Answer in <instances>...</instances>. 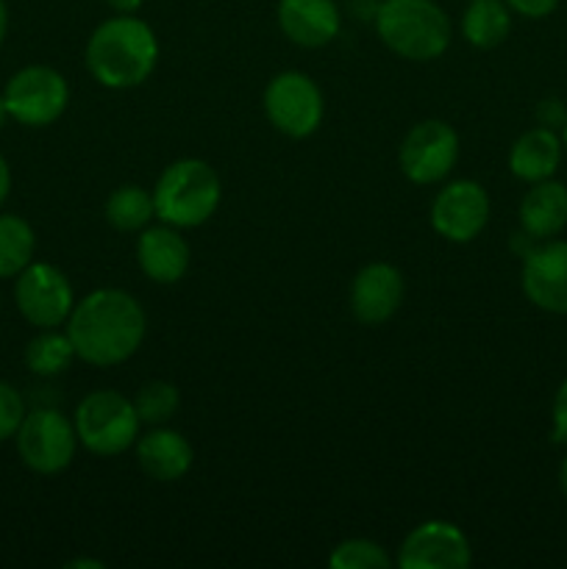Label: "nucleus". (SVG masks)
I'll list each match as a JSON object with an SVG mask.
<instances>
[{
    "instance_id": "1",
    "label": "nucleus",
    "mask_w": 567,
    "mask_h": 569,
    "mask_svg": "<svg viewBox=\"0 0 567 569\" xmlns=\"http://www.w3.org/2000/svg\"><path fill=\"white\" fill-rule=\"evenodd\" d=\"M64 326L78 359L92 367H115L142 348L148 317L133 295L122 289H94L83 300H76Z\"/></svg>"
},
{
    "instance_id": "18",
    "label": "nucleus",
    "mask_w": 567,
    "mask_h": 569,
    "mask_svg": "<svg viewBox=\"0 0 567 569\" xmlns=\"http://www.w3.org/2000/svg\"><path fill=\"white\" fill-rule=\"evenodd\" d=\"M520 231L528 233L534 242L559 237L567 228V187L561 181H539L531 183L520 200Z\"/></svg>"
},
{
    "instance_id": "11",
    "label": "nucleus",
    "mask_w": 567,
    "mask_h": 569,
    "mask_svg": "<svg viewBox=\"0 0 567 569\" xmlns=\"http://www.w3.org/2000/svg\"><path fill=\"white\" fill-rule=\"evenodd\" d=\"M489 194L478 181L461 178V181L448 183L431 200L428 220L431 228L454 244H467L481 237L489 222Z\"/></svg>"
},
{
    "instance_id": "32",
    "label": "nucleus",
    "mask_w": 567,
    "mask_h": 569,
    "mask_svg": "<svg viewBox=\"0 0 567 569\" xmlns=\"http://www.w3.org/2000/svg\"><path fill=\"white\" fill-rule=\"evenodd\" d=\"M83 567L103 569V561H92V559H76V561H67V569H83Z\"/></svg>"
},
{
    "instance_id": "3",
    "label": "nucleus",
    "mask_w": 567,
    "mask_h": 569,
    "mask_svg": "<svg viewBox=\"0 0 567 569\" xmlns=\"http://www.w3.org/2000/svg\"><path fill=\"white\" fill-rule=\"evenodd\" d=\"M376 33L406 61H434L448 50L454 28L434 0H381L376 6Z\"/></svg>"
},
{
    "instance_id": "21",
    "label": "nucleus",
    "mask_w": 567,
    "mask_h": 569,
    "mask_svg": "<svg viewBox=\"0 0 567 569\" xmlns=\"http://www.w3.org/2000/svg\"><path fill=\"white\" fill-rule=\"evenodd\" d=\"M106 222L120 233H139L150 226L156 217L153 192H148L139 183H122L106 198L103 206Z\"/></svg>"
},
{
    "instance_id": "4",
    "label": "nucleus",
    "mask_w": 567,
    "mask_h": 569,
    "mask_svg": "<svg viewBox=\"0 0 567 569\" xmlns=\"http://www.w3.org/2000/svg\"><path fill=\"white\" fill-rule=\"evenodd\" d=\"M222 181L203 159H178L159 176L153 187L156 217L172 228H200L217 214Z\"/></svg>"
},
{
    "instance_id": "5",
    "label": "nucleus",
    "mask_w": 567,
    "mask_h": 569,
    "mask_svg": "<svg viewBox=\"0 0 567 569\" xmlns=\"http://www.w3.org/2000/svg\"><path fill=\"white\" fill-rule=\"evenodd\" d=\"M72 426H76L78 442L89 453L111 459L137 445L142 420L133 409V400H128L122 392L94 389L78 403Z\"/></svg>"
},
{
    "instance_id": "6",
    "label": "nucleus",
    "mask_w": 567,
    "mask_h": 569,
    "mask_svg": "<svg viewBox=\"0 0 567 569\" xmlns=\"http://www.w3.org/2000/svg\"><path fill=\"white\" fill-rule=\"evenodd\" d=\"M265 114L278 133L289 139H306L322 126L326 100L315 78L306 72L287 70L270 78L265 89Z\"/></svg>"
},
{
    "instance_id": "12",
    "label": "nucleus",
    "mask_w": 567,
    "mask_h": 569,
    "mask_svg": "<svg viewBox=\"0 0 567 569\" xmlns=\"http://www.w3.org/2000/svg\"><path fill=\"white\" fill-rule=\"evenodd\" d=\"M472 561L470 539L448 520H426L406 533L398 553L404 569H467Z\"/></svg>"
},
{
    "instance_id": "29",
    "label": "nucleus",
    "mask_w": 567,
    "mask_h": 569,
    "mask_svg": "<svg viewBox=\"0 0 567 569\" xmlns=\"http://www.w3.org/2000/svg\"><path fill=\"white\" fill-rule=\"evenodd\" d=\"M537 120L539 126L545 128H561L567 122V109L559 98H545L543 103L537 106Z\"/></svg>"
},
{
    "instance_id": "34",
    "label": "nucleus",
    "mask_w": 567,
    "mask_h": 569,
    "mask_svg": "<svg viewBox=\"0 0 567 569\" xmlns=\"http://www.w3.org/2000/svg\"><path fill=\"white\" fill-rule=\"evenodd\" d=\"M559 489H561V495H565V500H567V456H565V461H561V467H559Z\"/></svg>"
},
{
    "instance_id": "33",
    "label": "nucleus",
    "mask_w": 567,
    "mask_h": 569,
    "mask_svg": "<svg viewBox=\"0 0 567 569\" xmlns=\"http://www.w3.org/2000/svg\"><path fill=\"white\" fill-rule=\"evenodd\" d=\"M6 31H9V9H6V3L0 0V44H3Z\"/></svg>"
},
{
    "instance_id": "20",
    "label": "nucleus",
    "mask_w": 567,
    "mask_h": 569,
    "mask_svg": "<svg viewBox=\"0 0 567 569\" xmlns=\"http://www.w3.org/2000/svg\"><path fill=\"white\" fill-rule=\"evenodd\" d=\"M511 31V9L504 0H467L461 14V37L478 50H493Z\"/></svg>"
},
{
    "instance_id": "10",
    "label": "nucleus",
    "mask_w": 567,
    "mask_h": 569,
    "mask_svg": "<svg viewBox=\"0 0 567 569\" xmlns=\"http://www.w3.org/2000/svg\"><path fill=\"white\" fill-rule=\"evenodd\" d=\"M14 300L26 322L42 331V328H59L70 320L76 292H72L70 278L59 267L48 261H31L17 276Z\"/></svg>"
},
{
    "instance_id": "25",
    "label": "nucleus",
    "mask_w": 567,
    "mask_h": 569,
    "mask_svg": "<svg viewBox=\"0 0 567 569\" xmlns=\"http://www.w3.org/2000/svg\"><path fill=\"white\" fill-rule=\"evenodd\" d=\"M331 569H389L392 556L372 539H345L328 556Z\"/></svg>"
},
{
    "instance_id": "17",
    "label": "nucleus",
    "mask_w": 567,
    "mask_h": 569,
    "mask_svg": "<svg viewBox=\"0 0 567 569\" xmlns=\"http://www.w3.org/2000/svg\"><path fill=\"white\" fill-rule=\"evenodd\" d=\"M137 461L148 478L159 483L181 481L192 470L195 450L181 431L153 426L137 439Z\"/></svg>"
},
{
    "instance_id": "31",
    "label": "nucleus",
    "mask_w": 567,
    "mask_h": 569,
    "mask_svg": "<svg viewBox=\"0 0 567 569\" xmlns=\"http://www.w3.org/2000/svg\"><path fill=\"white\" fill-rule=\"evenodd\" d=\"M109 9H115L117 14H133V11L142 9L145 0H103Z\"/></svg>"
},
{
    "instance_id": "22",
    "label": "nucleus",
    "mask_w": 567,
    "mask_h": 569,
    "mask_svg": "<svg viewBox=\"0 0 567 569\" xmlns=\"http://www.w3.org/2000/svg\"><path fill=\"white\" fill-rule=\"evenodd\" d=\"M76 348H72L67 331L59 328H42L31 342L26 345V367L39 378H53L64 372L76 361Z\"/></svg>"
},
{
    "instance_id": "2",
    "label": "nucleus",
    "mask_w": 567,
    "mask_h": 569,
    "mask_svg": "<svg viewBox=\"0 0 567 569\" xmlns=\"http://www.w3.org/2000/svg\"><path fill=\"white\" fill-rule=\"evenodd\" d=\"M83 61L100 87H142L159 64V39L139 17L117 14L94 28L83 50Z\"/></svg>"
},
{
    "instance_id": "9",
    "label": "nucleus",
    "mask_w": 567,
    "mask_h": 569,
    "mask_svg": "<svg viewBox=\"0 0 567 569\" xmlns=\"http://www.w3.org/2000/svg\"><path fill=\"white\" fill-rule=\"evenodd\" d=\"M459 133L445 120H422L404 137L398 164L417 187L445 181L459 161Z\"/></svg>"
},
{
    "instance_id": "26",
    "label": "nucleus",
    "mask_w": 567,
    "mask_h": 569,
    "mask_svg": "<svg viewBox=\"0 0 567 569\" xmlns=\"http://www.w3.org/2000/svg\"><path fill=\"white\" fill-rule=\"evenodd\" d=\"M26 400L11 383L0 381V442L14 439L17 428L26 420Z\"/></svg>"
},
{
    "instance_id": "14",
    "label": "nucleus",
    "mask_w": 567,
    "mask_h": 569,
    "mask_svg": "<svg viewBox=\"0 0 567 569\" xmlns=\"http://www.w3.org/2000/svg\"><path fill=\"white\" fill-rule=\"evenodd\" d=\"M406 295L404 276L389 261H370L350 283V311L361 326H384L392 320Z\"/></svg>"
},
{
    "instance_id": "35",
    "label": "nucleus",
    "mask_w": 567,
    "mask_h": 569,
    "mask_svg": "<svg viewBox=\"0 0 567 569\" xmlns=\"http://www.w3.org/2000/svg\"><path fill=\"white\" fill-rule=\"evenodd\" d=\"M6 120H9V109H6V98L0 94V128L6 126Z\"/></svg>"
},
{
    "instance_id": "36",
    "label": "nucleus",
    "mask_w": 567,
    "mask_h": 569,
    "mask_svg": "<svg viewBox=\"0 0 567 569\" xmlns=\"http://www.w3.org/2000/svg\"><path fill=\"white\" fill-rule=\"evenodd\" d=\"M559 137H561V148H565V153H567V122H565V126H561Z\"/></svg>"
},
{
    "instance_id": "16",
    "label": "nucleus",
    "mask_w": 567,
    "mask_h": 569,
    "mask_svg": "<svg viewBox=\"0 0 567 569\" xmlns=\"http://www.w3.org/2000/svg\"><path fill=\"white\" fill-rule=\"evenodd\" d=\"M137 261L139 270L150 281L170 287V283H178L189 272L192 250H189L187 239L181 237V228L161 222V226H148L139 231Z\"/></svg>"
},
{
    "instance_id": "7",
    "label": "nucleus",
    "mask_w": 567,
    "mask_h": 569,
    "mask_svg": "<svg viewBox=\"0 0 567 569\" xmlns=\"http://www.w3.org/2000/svg\"><path fill=\"white\" fill-rule=\"evenodd\" d=\"M17 453L28 470L39 476H56L72 465L78 450V433L72 420L56 409H33L14 433Z\"/></svg>"
},
{
    "instance_id": "13",
    "label": "nucleus",
    "mask_w": 567,
    "mask_h": 569,
    "mask_svg": "<svg viewBox=\"0 0 567 569\" xmlns=\"http://www.w3.org/2000/svg\"><path fill=\"white\" fill-rule=\"evenodd\" d=\"M520 287L528 303L548 315L567 317V242L545 239L523 256Z\"/></svg>"
},
{
    "instance_id": "24",
    "label": "nucleus",
    "mask_w": 567,
    "mask_h": 569,
    "mask_svg": "<svg viewBox=\"0 0 567 569\" xmlns=\"http://www.w3.org/2000/svg\"><path fill=\"white\" fill-rule=\"evenodd\" d=\"M178 403H181V395H178V387L170 381H148L139 387L137 398H133V409H137L142 426H165L167 420H172V415L178 411Z\"/></svg>"
},
{
    "instance_id": "27",
    "label": "nucleus",
    "mask_w": 567,
    "mask_h": 569,
    "mask_svg": "<svg viewBox=\"0 0 567 569\" xmlns=\"http://www.w3.org/2000/svg\"><path fill=\"white\" fill-rule=\"evenodd\" d=\"M550 439L567 448V378L556 389L554 406H550Z\"/></svg>"
},
{
    "instance_id": "8",
    "label": "nucleus",
    "mask_w": 567,
    "mask_h": 569,
    "mask_svg": "<svg viewBox=\"0 0 567 569\" xmlns=\"http://www.w3.org/2000/svg\"><path fill=\"white\" fill-rule=\"evenodd\" d=\"M3 98L11 120L26 128H44L53 126L67 111L70 87H67V78L53 67L31 64L9 78Z\"/></svg>"
},
{
    "instance_id": "19",
    "label": "nucleus",
    "mask_w": 567,
    "mask_h": 569,
    "mask_svg": "<svg viewBox=\"0 0 567 569\" xmlns=\"http://www.w3.org/2000/svg\"><path fill=\"white\" fill-rule=\"evenodd\" d=\"M561 137L554 128H528L509 150V172L523 183H539L556 176L561 164Z\"/></svg>"
},
{
    "instance_id": "15",
    "label": "nucleus",
    "mask_w": 567,
    "mask_h": 569,
    "mask_svg": "<svg viewBox=\"0 0 567 569\" xmlns=\"http://www.w3.org/2000/svg\"><path fill=\"white\" fill-rule=\"evenodd\" d=\"M276 17L284 37L306 50L331 44L342 28V14L334 0H278Z\"/></svg>"
},
{
    "instance_id": "23",
    "label": "nucleus",
    "mask_w": 567,
    "mask_h": 569,
    "mask_svg": "<svg viewBox=\"0 0 567 569\" xmlns=\"http://www.w3.org/2000/svg\"><path fill=\"white\" fill-rule=\"evenodd\" d=\"M37 253V233L28 220L0 214V278H17Z\"/></svg>"
},
{
    "instance_id": "28",
    "label": "nucleus",
    "mask_w": 567,
    "mask_h": 569,
    "mask_svg": "<svg viewBox=\"0 0 567 569\" xmlns=\"http://www.w3.org/2000/svg\"><path fill=\"white\" fill-rule=\"evenodd\" d=\"M504 3L526 20H545V17L554 14L559 0H504Z\"/></svg>"
},
{
    "instance_id": "30",
    "label": "nucleus",
    "mask_w": 567,
    "mask_h": 569,
    "mask_svg": "<svg viewBox=\"0 0 567 569\" xmlns=\"http://www.w3.org/2000/svg\"><path fill=\"white\" fill-rule=\"evenodd\" d=\"M9 192H11V167H9V161L0 156V206L6 203Z\"/></svg>"
}]
</instances>
